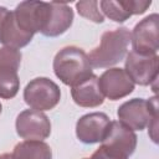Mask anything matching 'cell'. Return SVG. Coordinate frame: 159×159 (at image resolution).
Instances as JSON below:
<instances>
[{
  "mask_svg": "<svg viewBox=\"0 0 159 159\" xmlns=\"http://www.w3.org/2000/svg\"><path fill=\"white\" fill-rule=\"evenodd\" d=\"M158 14H152L140 20L130 32L133 51L143 55H154L158 52Z\"/></svg>",
  "mask_w": 159,
  "mask_h": 159,
  "instance_id": "9c48e42d",
  "label": "cell"
},
{
  "mask_svg": "<svg viewBox=\"0 0 159 159\" xmlns=\"http://www.w3.org/2000/svg\"><path fill=\"white\" fill-rule=\"evenodd\" d=\"M89 159H128L127 157L104 147V145H101L93 154Z\"/></svg>",
  "mask_w": 159,
  "mask_h": 159,
  "instance_id": "ffe728a7",
  "label": "cell"
},
{
  "mask_svg": "<svg viewBox=\"0 0 159 159\" xmlns=\"http://www.w3.org/2000/svg\"><path fill=\"white\" fill-rule=\"evenodd\" d=\"M137 139L135 133L130 128L119 120H113L111 122L109 130L103 139L102 145L129 158L137 148Z\"/></svg>",
  "mask_w": 159,
  "mask_h": 159,
  "instance_id": "4fadbf2b",
  "label": "cell"
},
{
  "mask_svg": "<svg viewBox=\"0 0 159 159\" xmlns=\"http://www.w3.org/2000/svg\"><path fill=\"white\" fill-rule=\"evenodd\" d=\"M11 159H52V150L42 140H24L15 145Z\"/></svg>",
  "mask_w": 159,
  "mask_h": 159,
  "instance_id": "2e32d148",
  "label": "cell"
},
{
  "mask_svg": "<svg viewBox=\"0 0 159 159\" xmlns=\"http://www.w3.org/2000/svg\"><path fill=\"white\" fill-rule=\"evenodd\" d=\"M16 133L26 140H43L51 134L48 117L36 109H25L19 113L15 122Z\"/></svg>",
  "mask_w": 159,
  "mask_h": 159,
  "instance_id": "52a82bcc",
  "label": "cell"
},
{
  "mask_svg": "<svg viewBox=\"0 0 159 159\" xmlns=\"http://www.w3.org/2000/svg\"><path fill=\"white\" fill-rule=\"evenodd\" d=\"M158 61L159 57L157 53L143 55L130 51L125 58L124 71L128 73L133 83L148 86L158 78Z\"/></svg>",
  "mask_w": 159,
  "mask_h": 159,
  "instance_id": "ba28073f",
  "label": "cell"
},
{
  "mask_svg": "<svg viewBox=\"0 0 159 159\" xmlns=\"http://www.w3.org/2000/svg\"><path fill=\"white\" fill-rule=\"evenodd\" d=\"M34 35L22 31L14 17L12 11L0 6V43L5 47L20 50L29 45Z\"/></svg>",
  "mask_w": 159,
  "mask_h": 159,
  "instance_id": "7c38bea8",
  "label": "cell"
},
{
  "mask_svg": "<svg viewBox=\"0 0 159 159\" xmlns=\"http://www.w3.org/2000/svg\"><path fill=\"white\" fill-rule=\"evenodd\" d=\"M1 111H2V106H1V103H0V114H1Z\"/></svg>",
  "mask_w": 159,
  "mask_h": 159,
  "instance_id": "7402d4cb",
  "label": "cell"
},
{
  "mask_svg": "<svg viewBox=\"0 0 159 159\" xmlns=\"http://www.w3.org/2000/svg\"><path fill=\"white\" fill-rule=\"evenodd\" d=\"M122 5L125 7V10L130 14V15H140L144 14L148 7L152 5V1L147 0V1H142V0H120Z\"/></svg>",
  "mask_w": 159,
  "mask_h": 159,
  "instance_id": "d6986e66",
  "label": "cell"
},
{
  "mask_svg": "<svg viewBox=\"0 0 159 159\" xmlns=\"http://www.w3.org/2000/svg\"><path fill=\"white\" fill-rule=\"evenodd\" d=\"M98 5L101 6V10L103 11V14L116 22H124L125 20H128L132 16L125 10V7L122 5L120 0L119 1L103 0V1H99Z\"/></svg>",
  "mask_w": 159,
  "mask_h": 159,
  "instance_id": "e0dca14e",
  "label": "cell"
},
{
  "mask_svg": "<svg viewBox=\"0 0 159 159\" xmlns=\"http://www.w3.org/2000/svg\"><path fill=\"white\" fill-rule=\"evenodd\" d=\"M129 42L130 31L127 27L103 32L99 45L87 55L91 66L94 68H106L117 65L127 55Z\"/></svg>",
  "mask_w": 159,
  "mask_h": 159,
  "instance_id": "7a4b0ae2",
  "label": "cell"
},
{
  "mask_svg": "<svg viewBox=\"0 0 159 159\" xmlns=\"http://www.w3.org/2000/svg\"><path fill=\"white\" fill-rule=\"evenodd\" d=\"M98 86L103 94L111 101L127 97L134 89V83L123 68L113 67L106 70L98 77Z\"/></svg>",
  "mask_w": 159,
  "mask_h": 159,
  "instance_id": "8fae6325",
  "label": "cell"
},
{
  "mask_svg": "<svg viewBox=\"0 0 159 159\" xmlns=\"http://www.w3.org/2000/svg\"><path fill=\"white\" fill-rule=\"evenodd\" d=\"M0 159H11V154H9V153L0 154Z\"/></svg>",
  "mask_w": 159,
  "mask_h": 159,
  "instance_id": "44dd1931",
  "label": "cell"
},
{
  "mask_svg": "<svg viewBox=\"0 0 159 159\" xmlns=\"http://www.w3.org/2000/svg\"><path fill=\"white\" fill-rule=\"evenodd\" d=\"M98 1L92 0V1H78L76 2V9L78 11V14L88 19L89 21H93L96 24H101L104 21V16L101 12V10L98 9Z\"/></svg>",
  "mask_w": 159,
  "mask_h": 159,
  "instance_id": "ac0fdd59",
  "label": "cell"
},
{
  "mask_svg": "<svg viewBox=\"0 0 159 159\" xmlns=\"http://www.w3.org/2000/svg\"><path fill=\"white\" fill-rule=\"evenodd\" d=\"M51 12V2L45 1H22L12 11L17 26L31 35L43 32L47 26Z\"/></svg>",
  "mask_w": 159,
  "mask_h": 159,
  "instance_id": "5b68a950",
  "label": "cell"
},
{
  "mask_svg": "<svg viewBox=\"0 0 159 159\" xmlns=\"http://www.w3.org/2000/svg\"><path fill=\"white\" fill-rule=\"evenodd\" d=\"M61 99L60 87L47 77H37L30 81L24 89V101L36 111H50Z\"/></svg>",
  "mask_w": 159,
  "mask_h": 159,
  "instance_id": "277c9868",
  "label": "cell"
},
{
  "mask_svg": "<svg viewBox=\"0 0 159 159\" xmlns=\"http://www.w3.org/2000/svg\"><path fill=\"white\" fill-rule=\"evenodd\" d=\"M117 116L119 122H122L132 130H143L153 119L158 118L157 96L149 99H129L119 106Z\"/></svg>",
  "mask_w": 159,
  "mask_h": 159,
  "instance_id": "3957f363",
  "label": "cell"
},
{
  "mask_svg": "<svg viewBox=\"0 0 159 159\" xmlns=\"http://www.w3.org/2000/svg\"><path fill=\"white\" fill-rule=\"evenodd\" d=\"M53 72L62 83L71 87L93 75L87 53L77 46H66L56 53Z\"/></svg>",
  "mask_w": 159,
  "mask_h": 159,
  "instance_id": "6da1fadb",
  "label": "cell"
},
{
  "mask_svg": "<svg viewBox=\"0 0 159 159\" xmlns=\"http://www.w3.org/2000/svg\"><path fill=\"white\" fill-rule=\"evenodd\" d=\"M73 22V10L66 2H51V12L46 29L42 35L56 37L66 32Z\"/></svg>",
  "mask_w": 159,
  "mask_h": 159,
  "instance_id": "9a60e30c",
  "label": "cell"
},
{
  "mask_svg": "<svg viewBox=\"0 0 159 159\" xmlns=\"http://www.w3.org/2000/svg\"><path fill=\"white\" fill-rule=\"evenodd\" d=\"M83 159H89V158H83Z\"/></svg>",
  "mask_w": 159,
  "mask_h": 159,
  "instance_id": "603a6c76",
  "label": "cell"
},
{
  "mask_svg": "<svg viewBox=\"0 0 159 159\" xmlns=\"http://www.w3.org/2000/svg\"><path fill=\"white\" fill-rule=\"evenodd\" d=\"M71 96L73 102L80 107L93 108L104 102V97L98 86V77L92 75L83 82L71 87Z\"/></svg>",
  "mask_w": 159,
  "mask_h": 159,
  "instance_id": "5bb4252c",
  "label": "cell"
},
{
  "mask_svg": "<svg viewBox=\"0 0 159 159\" xmlns=\"http://www.w3.org/2000/svg\"><path fill=\"white\" fill-rule=\"evenodd\" d=\"M21 52L10 47H0V97L4 99L14 98L20 88L19 67Z\"/></svg>",
  "mask_w": 159,
  "mask_h": 159,
  "instance_id": "8992f818",
  "label": "cell"
},
{
  "mask_svg": "<svg viewBox=\"0 0 159 159\" xmlns=\"http://www.w3.org/2000/svg\"><path fill=\"white\" fill-rule=\"evenodd\" d=\"M111 122L109 117L103 112L84 114L76 123V135L84 144L103 142L109 130Z\"/></svg>",
  "mask_w": 159,
  "mask_h": 159,
  "instance_id": "30bf717a",
  "label": "cell"
}]
</instances>
